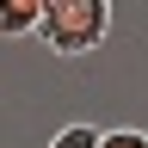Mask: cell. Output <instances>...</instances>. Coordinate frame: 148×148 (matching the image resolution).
Masks as SVG:
<instances>
[{
  "label": "cell",
  "instance_id": "4",
  "mask_svg": "<svg viewBox=\"0 0 148 148\" xmlns=\"http://www.w3.org/2000/svg\"><path fill=\"white\" fill-rule=\"evenodd\" d=\"M105 148H148L142 130H105Z\"/></svg>",
  "mask_w": 148,
  "mask_h": 148
},
{
  "label": "cell",
  "instance_id": "2",
  "mask_svg": "<svg viewBox=\"0 0 148 148\" xmlns=\"http://www.w3.org/2000/svg\"><path fill=\"white\" fill-rule=\"evenodd\" d=\"M0 31L6 37H25V31H43V0H12L0 12Z\"/></svg>",
  "mask_w": 148,
  "mask_h": 148
},
{
  "label": "cell",
  "instance_id": "1",
  "mask_svg": "<svg viewBox=\"0 0 148 148\" xmlns=\"http://www.w3.org/2000/svg\"><path fill=\"white\" fill-rule=\"evenodd\" d=\"M111 31V0H43V43L56 56H86Z\"/></svg>",
  "mask_w": 148,
  "mask_h": 148
},
{
  "label": "cell",
  "instance_id": "3",
  "mask_svg": "<svg viewBox=\"0 0 148 148\" xmlns=\"http://www.w3.org/2000/svg\"><path fill=\"white\" fill-rule=\"evenodd\" d=\"M49 148H105V130H92V123H62L49 136Z\"/></svg>",
  "mask_w": 148,
  "mask_h": 148
}]
</instances>
